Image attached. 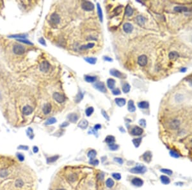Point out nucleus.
I'll list each match as a JSON object with an SVG mask.
<instances>
[{"instance_id":"11","label":"nucleus","mask_w":192,"mask_h":190,"mask_svg":"<svg viewBox=\"0 0 192 190\" xmlns=\"http://www.w3.org/2000/svg\"><path fill=\"white\" fill-rule=\"evenodd\" d=\"M123 30L126 33H129L132 32L133 30V26L131 25V23H125L123 26Z\"/></svg>"},{"instance_id":"7","label":"nucleus","mask_w":192,"mask_h":190,"mask_svg":"<svg viewBox=\"0 0 192 190\" xmlns=\"http://www.w3.org/2000/svg\"><path fill=\"white\" fill-rule=\"evenodd\" d=\"M143 133V129L138 126H135L131 131V135L133 136H140L141 135H142Z\"/></svg>"},{"instance_id":"5","label":"nucleus","mask_w":192,"mask_h":190,"mask_svg":"<svg viewBox=\"0 0 192 190\" xmlns=\"http://www.w3.org/2000/svg\"><path fill=\"white\" fill-rule=\"evenodd\" d=\"M39 68H40V71H42V72H48L50 68V64L49 63V62H48L47 61H42V62H41V63L40 64Z\"/></svg>"},{"instance_id":"55","label":"nucleus","mask_w":192,"mask_h":190,"mask_svg":"<svg viewBox=\"0 0 192 190\" xmlns=\"http://www.w3.org/2000/svg\"><path fill=\"white\" fill-rule=\"evenodd\" d=\"M19 149H22V150H28V146H25V145H21V146L18 147Z\"/></svg>"},{"instance_id":"8","label":"nucleus","mask_w":192,"mask_h":190,"mask_svg":"<svg viewBox=\"0 0 192 190\" xmlns=\"http://www.w3.org/2000/svg\"><path fill=\"white\" fill-rule=\"evenodd\" d=\"M94 86L96 89H97L101 92H103V93L106 92V88L105 84L103 83V82H97L94 85Z\"/></svg>"},{"instance_id":"18","label":"nucleus","mask_w":192,"mask_h":190,"mask_svg":"<svg viewBox=\"0 0 192 190\" xmlns=\"http://www.w3.org/2000/svg\"><path fill=\"white\" fill-rule=\"evenodd\" d=\"M51 111V105L50 103H47L44 105V108H43V112L45 115L49 114Z\"/></svg>"},{"instance_id":"37","label":"nucleus","mask_w":192,"mask_h":190,"mask_svg":"<svg viewBox=\"0 0 192 190\" xmlns=\"http://www.w3.org/2000/svg\"><path fill=\"white\" fill-rule=\"evenodd\" d=\"M85 60L88 63H91V64H95V62L97 61V59L95 58H85Z\"/></svg>"},{"instance_id":"52","label":"nucleus","mask_w":192,"mask_h":190,"mask_svg":"<svg viewBox=\"0 0 192 190\" xmlns=\"http://www.w3.org/2000/svg\"><path fill=\"white\" fill-rule=\"evenodd\" d=\"M76 175L74 174H72V175H70L69 177H68V180L71 182H74V181H76Z\"/></svg>"},{"instance_id":"45","label":"nucleus","mask_w":192,"mask_h":190,"mask_svg":"<svg viewBox=\"0 0 192 190\" xmlns=\"http://www.w3.org/2000/svg\"><path fill=\"white\" fill-rule=\"evenodd\" d=\"M118 147H119V146H118V145L114 144V143H113V144L110 145H109V148H110V149L111 150H118Z\"/></svg>"},{"instance_id":"42","label":"nucleus","mask_w":192,"mask_h":190,"mask_svg":"<svg viewBox=\"0 0 192 190\" xmlns=\"http://www.w3.org/2000/svg\"><path fill=\"white\" fill-rule=\"evenodd\" d=\"M122 6H118L117 8H116L113 10V13H114V15H118V14L121 12V11H122Z\"/></svg>"},{"instance_id":"58","label":"nucleus","mask_w":192,"mask_h":190,"mask_svg":"<svg viewBox=\"0 0 192 190\" xmlns=\"http://www.w3.org/2000/svg\"><path fill=\"white\" fill-rule=\"evenodd\" d=\"M33 151L34 153H37V152H38V148L36 146L33 147Z\"/></svg>"},{"instance_id":"13","label":"nucleus","mask_w":192,"mask_h":190,"mask_svg":"<svg viewBox=\"0 0 192 190\" xmlns=\"http://www.w3.org/2000/svg\"><path fill=\"white\" fill-rule=\"evenodd\" d=\"M131 183L132 184H133L135 186H138V187H140L142 186L143 184V181L140 178H138V177H136V178H134V179L132 180L131 181Z\"/></svg>"},{"instance_id":"6","label":"nucleus","mask_w":192,"mask_h":190,"mask_svg":"<svg viewBox=\"0 0 192 190\" xmlns=\"http://www.w3.org/2000/svg\"><path fill=\"white\" fill-rule=\"evenodd\" d=\"M53 98L58 103H63L65 100V97H64V95L61 94V93H58V92H56V93H54Z\"/></svg>"},{"instance_id":"48","label":"nucleus","mask_w":192,"mask_h":190,"mask_svg":"<svg viewBox=\"0 0 192 190\" xmlns=\"http://www.w3.org/2000/svg\"><path fill=\"white\" fill-rule=\"evenodd\" d=\"M113 177L116 180H120L121 179V175L118 173H114L112 174Z\"/></svg>"},{"instance_id":"64","label":"nucleus","mask_w":192,"mask_h":190,"mask_svg":"<svg viewBox=\"0 0 192 190\" xmlns=\"http://www.w3.org/2000/svg\"><path fill=\"white\" fill-rule=\"evenodd\" d=\"M64 190V189H58V190Z\"/></svg>"},{"instance_id":"33","label":"nucleus","mask_w":192,"mask_h":190,"mask_svg":"<svg viewBox=\"0 0 192 190\" xmlns=\"http://www.w3.org/2000/svg\"><path fill=\"white\" fill-rule=\"evenodd\" d=\"M130 85L128 83H125L122 86V91L124 92V93H127L130 91Z\"/></svg>"},{"instance_id":"24","label":"nucleus","mask_w":192,"mask_h":190,"mask_svg":"<svg viewBox=\"0 0 192 190\" xmlns=\"http://www.w3.org/2000/svg\"><path fill=\"white\" fill-rule=\"evenodd\" d=\"M115 81L113 79H108V81H107V85H108V87L110 88V89H113V88L115 86Z\"/></svg>"},{"instance_id":"59","label":"nucleus","mask_w":192,"mask_h":190,"mask_svg":"<svg viewBox=\"0 0 192 190\" xmlns=\"http://www.w3.org/2000/svg\"><path fill=\"white\" fill-rule=\"evenodd\" d=\"M101 126L100 124H96L95 126H94V129L95 130H98V129H101Z\"/></svg>"},{"instance_id":"25","label":"nucleus","mask_w":192,"mask_h":190,"mask_svg":"<svg viewBox=\"0 0 192 190\" xmlns=\"http://www.w3.org/2000/svg\"><path fill=\"white\" fill-rule=\"evenodd\" d=\"M138 106L140 109H147L149 106V104L148 102H146V101H142L138 103Z\"/></svg>"},{"instance_id":"40","label":"nucleus","mask_w":192,"mask_h":190,"mask_svg":"<svg viewBox=\"0 0 192 190\" xmlns=\"http://www.w3.org/2000/svg\"><path fill=\"white\" fill-rule=\"evenodd\" d=\"M106 186L108 187V188H111V187L113 186L114 185V181H113L111 179H108L106 182Z\"/></svg>"},{"instance_id":"53","label":"nucleus","mask_w":192,"mask_h":190,"mask_svg":"<svg viewBox=\"0 0 192 190\" xmlns=\"http://www.w3.org/2000/svg\"><path fill=\"white\" fill-rule=\"evenodd\" d=\"M139 124H140V125L141 126H142V127H145V126H146V122H145V120L144 119H142V120H140Z\"/></svg>"},{"instance_id":"61","label":"nucleus","mask_w":192,"mask_h":190,"mask_svg":"<svg viewBox=\"0 0 192 190\" xmlns=\"http://www.w3.org/2000/svg\"><path fill=\"white\" fill-rule=\"evenodd\" d=\"M104 59L105 60H107V61H112V59L111 58H110L109 57H107V56H105V58H104Z\"/></svg>"},{"instance_id":"27","label":"nucleus","mask_w":192,"mask_h":190,"mask_svg":"<svg viewBox=\"0 0 192 190\" xmlns=\"http://www.w3.org/2000/svg\"><path fill=\"white\" fill-rule=\"evenodd\" d=\"M85 80L86 81H87L88 83H93L95 82L97 80V78L95 76H86L85 77Z\"/></svg>"},{"instance_id":"56","label":"nucleus","mask_w":192,"mask_h":190,"mask_svg":"<svg viewBox=\"0 0 192 190\" xmlns=\"http://www.w3.org/2000/svg\"><path fill=\"white\" fill-rule=\"evenodd\" d=\"M19 42H23V43H25V44H30V45H33L32 43H31L30 42H29L28 40H21V39H19Z\"/></svg>"},{"instance_id":"35","label":"nucleus","mask_w":192,"mask_h":190,"mask_svg":"<svg viewBox=\"0 0 192 190\" xmlns=\"http://www.w3.org/2000/svg\"><path fill=\"white\" fill-rule=\"evenodd\" d=\"M97 12L99 14V17L100 21L102 22L103 21V12H102V9L99 6V4H97Z\"/></svg>"},{"instance_id":"49","label":"nucleus","mask_w":192,"mask_h":190,"mask_svg":"<svg viewBox=\"0 0 192 190\" xmlns=\"http://www.w3.org/2000/svg\"><path fill=\"white\" fill-rule=\"evenodd\" d=\"M99 161L96 159H90V163L91 165H99Z\"/></svg>"},{"instance_id":"10","label":"nucleus","mask_w":192,"mask_h":190,"mask_svg":"<svg viewBox=\"0 0 192 190\" xmlns=\"http://www.w3.org/2000/svg\"><path fill=\"white\" fill-rule=\"evenodd\" d=\"M138 63L140 66H145L147 63V57L146 56L143 55L140 56L138 58Z\"/></svg>"},{"instance_id":"16","label":"nucleus","mask_w":192,"mask_h":190,"mask_svg":"<svg viewBox=\"0 0 192 190\" xmlns=\"http://www.w3.org/2000/svg\"><path fill=\"white\" fill-rule=\"evenodd\" d=\"M67 118L69 120L70 122H72V123H75L78 121V115L75 113H71V114H69L67 116Z\"/></svg>"},{"instance_id":"32","label":"nucleus","mask_w":192,"mask_h":190,"mask_svg":"<svg viewBox=\"0 0 192 190\" xmlns=\"http://www.w3.org/2000/svg\"><path fill=\"white\" fill-rule=\"evenodd\" d=\"M96 154H97V152L95 150H90L88 153V156L90 158V159H93V158L96 156Z\"/></svg>"},{"instance_id":"29","label":"nucleus","mask_w":192,"mask_h":190,"mask_svg":"<svg viewBox=\"0 0 192 190\" xmlns=\"http://www.w3.org/2000/svg\"><path fill=\"white\" fill-rule=\"evenodd\" d=\"M160 179H161V181L162 183H163L164 184H169L170 181V179L167 176H165V175H161L160 177Z\"/></svg>"},{"instance_id":"17","label":"nucleus","mask_w":192,"mask_h":190,"mask_svg":"<svg viewBox=\"0 0 192 190\" xmlns=\"http://www.w3.org/2000/svg\"><path fill=\"white\" fill-rule=\"evenodd\" d=\"M115 102L118 105V106L120 107L124 106L126 103V100L123 99V98H116V99H115Z\"/></svg>"},{"instance_id":"12","label":"nucleus","mask_w":192,"mask_h":190,"mask_svg":"<svg viewBox=\"0 0 192 190\" xmlns=\"http://www.w3.org/2000/svg\"><path fill=\"white\" fill-rule=\"evenodd\" d=\"M180 126V122L179 120L175 119V120H172L171 122L169 123V127L172 129H176Z\"/></svg>"},{"instance_id":"51","label":"nucleus","mask_w":192,"mask_h":190,"mask_svg":"<svg viewBox=\"0 0 192 190\" xmlns=\"http://www.w3.org/2000/svg\"><path fill=\"white\" fill-rule=\"evenodd\" d=\"M170 154H171L172 156H173L174 158H179V154L177 152L174 151V150H172L171 152H170Z\"/></svg>"},{"instance_id":"28","label":"nucleus","mask_w":192,"mask_h":190,"mask_svg":"<svg viewBox=\"0 0 192 190\" xmlns=\"http://www.w3.org/2000/svg\"><path fill=\"white\" fill-rule=\"evenodd\" d=\"M168 56H169V58L170 60H175V59H177V58L179 57V54L177 53V52L172 51L169 53V55H168Z\"/></svg>"},{"instance_id":"19","label":"nucleus","mask_w":192,"mask_h":190,"mask_svg":"<svg viewBox=\"0 0 192 190\" xmlns=\"http://www.w3.org/2000/svg\"><path fill=\"white\" fill-rule=\"evenodd\" d=\"M128 110L130 111V112H134L136 110V108H135V106L134 104V102L132 100H130L128 102Z\"/></svg>"},{"instance_id":"60","label":"nucleus","mask_w":192,"mask_h":190,"mask_svg":"<svg viewBox=\"0 0 192 190\" xmlns=\"http://www.w3.org/2000/svg\"><path fill=\"white\" fill-rule=\"evenodd\" d=\"M39 42H40V43H41L42 45H46V42H45V41H44V38H40V39H39Z\"/></svg>"},{"instance_id":"15","label":"nucleus","mask_w":192,"mask_h":190,"mask_svg":"<svg viewBox=\"0 0 192 190\" xmlns=\"http://www.w3.org/2000/svg\"><path fill=\"white\" fill-rule=\"evenodd\" d=\"M143 159L144 160L145 162H147V163H149L151 161V159H152V154L151 152L148 151V152H146L142 156Z\"/></svg>"},{"instance_id":"47","label":"nucleus","mask_w":192,"mask_h":190,"mask_svg":"<svg viewBox=\"0 0 192 190\" xmlns=\"http://www.w3.org/2000/svg\"><path fill=\"white\" fill-rule=\"evenodd\" d=\"M17 157L20 161H23L25 160V156H24V155L23 154H21V153H17Z\"/></svg>"},{"instance_id":"14","label":"nucleus","mask_w":192,"mask_h":190,"mask_svg":"<svg viewBox=\"0 0 192 190\" xmlns=\"http://www.w3.org/2000/svg\"><path fill=\"white\" fill-rule=\"evenodd\" d=\"M33 108L30 106H25L23 108V113L25 115H29L33 112Z\"/></svg>"},{"instance_id":"1","label":"nucleus","mask_w":192,"mask_h":190,"mask_svg":"<svg viewBox=\"0 0 192 190\" xmlns=\"http://www.w3.org/2000/svg\"><path fill=\"white\" fill-rule=\"evenodd\" d=\"M25 47L20 44H15L13 47V52L17 55H22L25 53Z\"/></svg>"},{"instance_id":"3","label":"nucleus","mask_w":192,"mask_h":190,"mask_svg":"<svg viewBox=\"0 0 192 190\" xmlns=\"http://www.w3.org/2000/svg\"><path fill=\"white\" fill-rule=\"evenodd\" d=\"M147 171V168L144 166H138L130 170V172L133 173H144Z\"/></svg>"},{"instance_id":"54","label":"nucleus","mask_w":192,"mask_h":190,"mask_svg":"<svg viewBox=\"0 0 192 190\" xmlns=\"http://www.w3.org/2000/svg\"><path fill=\"white\" fill-rule=\"evenodd\" d=\"M115 161L116 162H117V163H118L119 164H122L123 163V160H122V158H115L114 159Z\"/></svg>"},{"instance_id":"50","label":"nucleus","mask_w":192,"mask_h":190,"mask_svg":"<svg viewBox=\"0 0 192 190\" xmlns=\"http://www.w3.org/2000/svg\"><path fill=\"white\" fill-rule=\"evenodd\" d=\"M112 93L113 95H120V93H121V92H120V90L118 89V88H116V89H114L113 90Z\"/></svg>"},{"instance_id":"62","label":"nucleus","mask_w":192,"mask_h":190,"mask_svg":"<svg viewBox=\"0 0 192 190\" xmlns=\"http://www.w3.org/2000/svg\"><path fill=\"white\" fill-rule=\"evenodd\" d=\"M99 177H100V178H99L100 180H103V178H104V175H103V174H99V175H98V178H99Z\"/></svg>"},{"instance_id":"20","label":"nucleus","mask_w":192,"mask_h":190,"mask_svg":"<svg viewBox=\"0 0 192 190\" xmlns=\"http://www.w3.org/2000/svg\"><path fill=\"white\" fill-rule=\"evenodd\" d=\"M136 23L140 26H142V25H144L145 22V18L143 16H142V15H139V16L136 17Z\"/></svg>"},{"instance_id":"4","label":"nucleus","mask_w":192,"mask_h":190,"mask_svg":"<svg viewBox=\"0 0 192 190\" xmlns=\"http://www.w3.org/2000/svg\"><path fill=\"white\" fill-rule=\"evenodd\" d=\"M60 18L59 15L56 13H53L50 17V21L52 25H58L60 23Z\"/></svg>"},{"instance_id":"2","label":"nucleus","mask_w":192,"mask_h":190,"mask_svg":"<svg viewBox=\"0 0 192 190\" xmlns=\"http://www.w3.org/2000/svg\"><path fill=\"white\" fill-rule=\"evenodd\" d=\"M81 7L86 11H92L94 9V5L90 1H85L82 3Z\"/></svg>"},{"instance_id":"43","label":"nucleus","mask_w":192,"mask_h":190,"mask_svg":"<svg viewBox=\"0 0 192 190\" xmlns=\"http://www.w3.org/2000/svg\"><path fill=\"white\" fill-rule=\"evenodd\" d=\"M94 43H88V44L85 45V46H83L82 47H81V49H90V48H93L94 46Z\"/></svg>"},{"instance_id":"9","label":"nucleus","mask_w":192,"mask_h":190,"mask_svg":"<svg viewBox=\"0 0 192 190\" xmlns=\"http://www.w3.org/2000/svg\"><path fill=\"white\" fill-rule=\"evenodd\" d=\"M110 74L112 75L113 76H115V77H117L118 78H126V76L123 74L122 73L118 71V70H116V69H111L110 70Z\"/></svg>"},{"instance_id":"31","label":"nucleus","mask_w":192,"mask_h":190,"mask_svg":"<svg viewBox=\"0 0 192 190\" xmlns=\"http://www.w3.org/2000/svg\"><path fill=\"white\" fill-rule=\"evenodd\" d=\"M8 175V171L6 169H3L0 171V177L1 178H5Z\"/></svg>"},{"instance_id":"36","label":"nucleus","mask_w":192,"mask_h":190,"mask_svg":"<svg viewBox=\"0 0 192 190\" xmlns=\"http://www.w3.org/2000/svg\"><path fill=\"white\" fill-rule=\"evenodd\" d=\"M15 186L17 187V188H21V187H23V185H24V182H23V180H21V179H17V180H16V181H15Z\"/></svg>"},{"instance_id":"38","label":"nucleus","mask_w":192,"mask_h":190,"mask_svg":"<svg viewBox=\"0 0 192 190\" xmlns=\"http://www.w3.org/2000/svg\"><path fill=\"white\" fill-rule=\"evenodd\" d=\"M93 107H89V108H88L85 111L86 115H87V116H90V115L93 113Z\"/></svg>"},{"instance_id":"23","label":"nucleus","mask_w":192,"mask_h":190,"mask_svg":"<svg viewBox=\"0 0 192 190\" xmlns=\"http://www.w3.org/2000/svg\"><path fill=\"white\" fill-rule=\"evenodd\" d=\"M115 141V137L113 136H108L105 139V141L108 143V144L110 145H111L113 143H114Z\"/></svg>"},{"instance_id":"41","label":"nucleus","mask_w":192,"mask_h":190,"mask_svg":"<svg viewBox=\"0 0 192 190\" xmlns=\"http://www.w3.org/2000/svg\"><path fill=\"white\" fill-rule=\"evenodd\" d=\"M56 122V120L55 119V118L52 117V118H49V119L46 121V125H51V124H55Z\"/></svg>"},{"instance_id":"22","label":"nucleus","mask_w":192,"mask_h":190,"mask_svg":"<svg viewBox=\"0 0 192 190\" xmlns=\"http://www.w3.org/2000/svg\"><path fill=\"white\" fill-rule=\"evenodd\" d=\"M174 11L177 12H183L188 11V8L186 6H177L174 7Z\"/></svg>"},{"instance_id":"46","label":"nucleus","mask_w":192,"mask_h":190,"mask_svg":"<svg viewBox=\"0 0 192 190\" xmlns=\"http://www.w3.org/2000/svg\"><path fill=\"white\" fill-rule=\"evenodd\" d=\"M9 37H11V38H25L26 37V35H11V36H10Z\"/></svg>"},{"instance_id":"21","label":"nucleus","mask_w":192,"mask_h":190,"mask_svg":"<svg viewBox=\"0 0 192 190\" xmlns=\"http://www.w3.org/2000/svg\"><path fill=\"white\" fill-rule=\"evenodd\" d=\"M88 121L84 119V120H82L79 123V124H78V127H80L81 129H85L88 127Z\"/></svg>"},{"instance_id":"39","label":"nucleus","mask_w":192,"mask_h":190,"mask_svg":"<svg viewBox=\"0 0 192 190\" xmlns=\"http://www.w3.org/2000/svg\"><path fill=\"white\" fill-rule=\"evenodd\" d=\"M141 141H142V138H135L133 140V143H134V145H135L136 147H138L140 145V144L141 143Z\"/></svg>"},{"instance_id":"34","label":"nucleus","mask_w":192,"mask_h":190,"mask_svg":"<svg viewBox=\"0 0 192 190\" xmlns=\"http://www.w3.org/2000/svg\"><path fill=\"white\" fill-rule=\"evenodd\" d=\"M83 98V94L81 92H79V93H78V95L76 96V99H75L76 103H79L80 101H81Z\"/></svg>"},{"instance_id":"63","label":"nucleus","mask_w":192,"mask_h":190,"mask_svg":"<svg viewBox=\"0 0 192 190\" xmlns=\"http://www.w3.org/2000/svg\"><path fill=\"white\" fill-rule=\"evenodd\" d=\"M63 124H62L61 125V127H65V126H67L68 125V124L67 122H64Z\"/></svg>"},{"instance_id":"57","label":"nucleus","mask_w":192,"mask_h":190,"mask_svg":"<svg viewBox=\"0 0 192 190\" xmlns=\"http://www.w3.org/2000/svg\"><path fill=\"white\" fill-rule=\"evenodd\" d=\"M102 114H103V116H105V118H106V119H107V120H109V116L106 114V113L105 112V111L102 110Z\"/></svg>"},{"instance_id":"26","label":"nucleus","mask_w":192,"mask_h":190,"mask_svg":"<svg viewBox=\"0 0 192 190\" xmlns=\"http://www.w3.org/2000/svg\"><path fill=\"white\" fill-rule=\"evenodd\" d=\"M59 158H60V156H58V155H56V156H51V157H50V158H49L47 159V163H48V164L54 163V162H55L56 161H57Z\"/></svg>"},{"instance_id":"30","label":"nucleus","mask_w":192,"mask_h":190,"mask_svg":"<svg viewBox=\"0 0 192 190\" xmlns=\"http://www.w3.org/2000/svg\"><path fill=\"white\" fill-rule=\"evenodd\" d=\"M133 13V8L131 7V6L130 5L127 6L126 8V14L127 15V16L130 17V16L132 15Z\"/></svg>"},{"instance_id":"44","label":"nucleus","mask_w":192,"mask_h":190,"mask_svg":"<svg viewBox=\"0 0 192 190\" xmlns=\"http://www.w3.org/2000/svg\"><path fill=\"white\" fill-rule=\"evenodd\" d=\"M161 172H163V173H166V174H167V175H171L172 174V173H173L171 170L165 169V168H163V169L161 170Z\"/></svg>"}]
</instances>
